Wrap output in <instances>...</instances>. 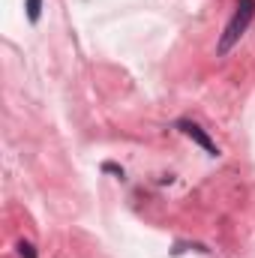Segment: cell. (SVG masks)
Returning <instances> with one entry per match:
<instances>
[{"label":"cell","mask_w":255,"mask_h":258,"mask_svg":"<svg viewBox=\"0 0 255 258\" xmlns=\"http://www.w3.org/2000/svg\"><path fill=\"white\" fill-rule=\"evenodd\" d=\"M252 18H255V0H237V9H234L231 21L225 24L222 36H219V45H216V54H219V57H225V54L240 42V36L249 30Z\"/></svg>","instance_id":"6da1fadb"},{"label":"cell","mask_w":255,"mask_h":258,"mask_svg":"<svg viewBox=\"0 0 255 258\" xmlns=\"http://www.w3.org/2000/svg\"><path fill=\"white\" fill-rule=\"evenodd\" d=\"M177 129H180L186 138H192V141H195V144H198V147L207 153V156H219V147H216V141H213V138H210V135H207L201 126H198L195 120H177Z\"/></svg>","instance_id":"7a4b0ae2"},{"label":"cell","mask_w":255,"mask_h":258,"mask_svg":"<svg viewBox=\"0 0 255 258\" xmlns=\"http://www.w3.org/2000/svg\"><path fill=\"white\" fill-rule=\"evenodd\" d=\"M39 15H42V0H27V18L36 24V21H39Z\"/></svg>","instance_id":"3957f363"},{"label":"cell","mask_w":255,"mask_h":258,"mask_svg":"<svg viewBox=\"0 0 255 258\" xmlns=\"http://www.w3.org/2000/svg\"><path fill=\"white\" fill-rule=\"evenodd\" d=\"M102 171H108V174H114V177H120V180L126 177V171H123L117 162H102Z\"/></svg>","instance_id":"277c9868"},{"label":"cell","mask_w":255,"mask_h":258,"mask_svg":"<svg viewBox=\"0 0 255 258\" xmlns=\"http://www.w3.org/2000/svg\"><path fill=\"white\" fill-rule=\"evenodd\" d=\"M18 255H21V258H36V249H33V243L21 240V243H18Z\"/></svg>","instance_id":"5b68a950"}]
</instances>
